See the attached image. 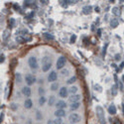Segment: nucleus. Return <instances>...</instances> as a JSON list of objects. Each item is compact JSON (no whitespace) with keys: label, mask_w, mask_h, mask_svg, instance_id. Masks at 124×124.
Masks as SVG:
<instances>
[{"label":"nucleus","mask_w":124,"mask_h":124,"mask_svg":"<svg viewBox=\"0 0 124 124\" xmlns=\"http://www.w3.org/2000/svg\"><path fill=\"white\" fill-rule=\"evenodd\" d=\"M79 105H80V103L79 102H75V103H71V105H70V110L71 111H74V110H77L78 108H79Z\"/></svg>","instance_id":"obj_19"},{"label":"nucleus","mask_w":124,"mask_h":124,"mask_svg":"<svg viewBox=\"0 0 124 124\" xmlns=\"http://www.w3.org/2000/svg\"><path fill=\"white\" fill-rule=\"evenodd\" d=\"M91 10H92V7L90 5H86V6H85L84 8H82V13L85 14V15H88V14H90Z\"/></svg>","instance_id":"obj_13"},{"label":"nucleus","mask_w":124,"mask_h":124,"mask_svg":"<svg viewBox=\"0 0 124 124\" xmlns=\"http://www.w3.org/2000/svg\"><path fill=\"white\" fill-rule=\"evenodd\" d=\"M68 92H69V89H68L66 86H63V87H62V88L60 89L59 94H60V96H61V97L66 98V97L68 96Z\"/></svg>","instance_id":"obj_7"},{"label":"nucleus","mask_w":124,"mask_h":124,"mask_svg":"<svg viewBox=\"0 0 124 124\" xmlns=\"http://www.w3.org/2000/svg\"><path fill=\"white\" fill-rule=\"evenodd\" d=\"M94 11H95L96 13H99V12H100V8H99L98 6H96V7H94Z\"/></svg>","instance_id":"obj_41"},{"label":"nucleus","mask_w":124,"mask_h":124,"mask_svg":"<svg viewBox=\"0 0 124 124\" xmlns=\"http://www.w3.org/2000/svg\"><path fill=\"white\" fill-rule=\"evenodd\" d=\"M55 102H56V98H55V96H54V95L50 96V98H49V100H48V103H49V105H50V106L54 105V104H55Z\"/></svg>","instance_id":"obj_21"},{"label":"nucleus","mask_w":124,"mask_h":124,"mask_svg":"<svg viewBox=\"0 0 124 124\" xmlns=\"http://www.w3.org/2000/svg\"><path fill=\"white\" fill-rule=\"evenodd\" d=\"M77 91H78V87L77 86H70V89H69V92H70V93H71V95L76 94Z\"/></svg>","instance_id":"obj_24"},{"label":"nucleus","mask_w":124,"mask_h":124,"mask_svg":"<svg viewBox=\"0 0 124 124\" xmlns=\"http://www.w3.org/2000/svg\"><path fill=\"white\" fill-rule=\"evenodd\" d=\"M69 74V70H62V75L67 76Z\"/></svg>","instance_id":"obj_37"},{"label":"nucleus","mask_w":124,"mask_h":124,"mask_svg":"<svg viewBox=\"0 0 124 124\" xmlns=\"http://www.w3.org/2000/svg\"><path fill=\"white\" fill-rule=\"evenodd\" d=\"M43 37H44V39H46V40H48V41H53L54 39H55V37L52 35V34H50V33H44L43 34Z\"/></svg>","instance_id":"obj_18"},{"label":"nucleus","mask_w":124,"mask_h":124,"mask_svg":"<svg viewBox=\"0 0 124 124\" xmlns=\"http://www.w3.org/2000/svg\"><path fill=\"white\" fill-rule=\"evenodd\" d=\"M15 23H16V21H15L14 18H10L9 19V27L10 28H14L15 27Z\"/></svg>","instance_id":"obj_25"},{"label":"nucleus","mask_w":124,"mask_h":124,"mask_svg":"<svg viewBox=\"0 0 124 124\" xmlns=\"http://www.w3.org/2000/svg\"><path fill=\"white\" fill-rule=\"evenodd\" d=\"M56 106H57V109H64V108L67 107V103H66V101H64V100H59V101L57 102Z\"/></svg>","instance_id":"obj_10"},{"label":"nucleus","mask_w":124,"mask_h":124,"mask_svg":"<svg viewBox=\"0 0 124 124\" xmlns=\"http://www.w3.org/2000/svg\"><path fill=\"white\" fill-rule=\"evenodd\" d=\"M80 95L79 94H73V95H70L69 97V100L71 102V103H75V102H79L80 100Z\"/></svg>","instance_id":"obj_9"},{"label":"nucleus","mask_w":124,"mask_h":124,"mask_svg":"<svg viewBox=\"0 0 124 124\" xmlns=\"http://www.w3.org/2000/svg\"><path fill=\"white\" fill-rule=\"evenodd\" d=\"M97 33H98V36H100V33H101V30H100V29H98V31H97Z\"/></svg>","instance_id":"obj_49"},{"label":"nucleus","mask_w":124,"mask_h":124,"mask_svg":"<svg viewBox=\"0 0 124 124\" xmlns=\"http://www.w3.org/2000/svg\"><path fill=\"white\" fill-rule=\"evenodd\" d=\"M58 88H59V84L58 82H53L52 85H51V89L52 90H57Z\"/></svg>","instance_id":"obj_28"},{"label":"nucleus","mask_w":124,"mask_h":124,"mask_svg":"<svg viewBox=\"0 0 124 124\" xmlns=\"http://www.w3.org/2000/svg\"><path fill=\"white\" fill-rule=\"evenodd\" d=\"M70 124H73V123H70Z\"/></svg>","instance_id":"obj_51"},{"label":"nucleus","mask_w":124,"mask_h":124,"mask_svg":"<svg viewBox=\"0 0 124 124\" xmlns=\"http://www.w3.org/2000/svg\"><path fill=\"white\" fill-rule=\"evenodd\" d=\"M36 115H37V119H38V120H41V119H42V115H41V112H40V111H37Z\"/></svg>","instance_id":"obj_36"},{"label":"nucleus","mask_w":124,"mask_h":124,"mask_svg":"<svg viewBox=\"0 0 124 124\" xmlns=\"http://www.w3.org/2000/svg\"><path fill=\"white\" fill-rule=\"evenodd\" d=\"M80 116L78 114V113H71V114L70 115L69 117V120L70 121V123H73V124H76V123H78L80 121Z\"/></svg>","instance_id":"obj_4"},{"label":"nucleus","mask_w":124,"mask_h":124,"mask_svg":"<svg viewBox=\"0 0 124 124\" xmlns=\"http://www.w3.org/2000/svg\"><path fill=\"white\" fill-rule=\"evenodd\" d=\"M121 79H122V82H123V84H124V75L122 76V78H121Z\"/></svg>","instance_id":"obj_50"},{"label":"nucleus","mask_w":124,"mask_h":124,"mask_svg":"<svg viewBox=\"0 0 124 124\" xmlns=\"http://www.w3.org/2000/svg\"><path fill=\"white\" fill-rule=\"evenodd\" d=\"M51 63V59H50V57H44L43 59H42V65H46V64H50Z\"/></svg>","instance_id":"obj_23"},{"label":"nucleus","mask_w":124,"mask_h":124,"mask_svg":"<svg viewBox=\"0 0 124 124\" xmlns=\"http://www.w3.org/2000/svg\"><path fill=\"white\" fill-rule=\"evenodd\" d=\"M94 88L95 90H98V91H101V87L98 85H94Z\"/></svg>","instance_id":"obj_38"},{"label":"nucleus","mask_w":124,"mask_h":124,"mask_svg":"<svg viewBox=\"0 0 124 124\" xmlns=\"http://www.w3.org/2000/svg\"><path fill=\"white\" fill-rule=\"evenodd\" d=\"M13 8L16 10V11H18V10H20V7H19V5H18V4H14V5H13Z\"/></svg>","instance_id":"obj_39"},{"label":"nucleus","mask_w":124,"mask_h":124,"mask_svg":"<svg viewBox=\"0 0 124 124\" xmlns=\"http://www.w3.org/2000/svg\"><path fill=\"white\" fill-rule=\"evenodd\" d=\"M57 78H58V75H57L56 71H54V70L51 71V73L49 74V76H48V80L51 81V82H56Z\"/></svg>","instance_id":"obj_6"},{"label":"nucleus","mask_w":124,"mask_h":124,"mask_svg":"<svg viewBox=\"0 0 124 124\" xmlns=\"http://www.w3.org/2000/svg\"><path fill=\"white\" fill-rule=\"evenodd\" d=\"M47 124H55V123H54V121H53V120H49Z\"/></svg>","instance_id":"obj_47"},{"label":"nucleus","mask_w":124,"mask_h":124,"mask_svg":"<svg viewBox=\"0 0 124 124\" xmlns=\"http://www.w3.org/2000/svg\"><path fill=\"white\" fill-rule=\"evenodd\" d=\"M4 61H5V56L3 55V54H1L0 55V63H4Z\"/></svg>","instance_id":"obj_35"},{"label":"nucleus","mask_w":124,"mask_h":124,"mask_svg":"<svg viewBox=\"0 0 124 124\" xmlns=\"http://www.w3.org/2000/svg\"><path fill=\"white\" fill-rule=\"evenodd\" d=\"M95 111H96V116L98 118V121L100 124H106V120H105V115H104V110L103 108L99 105H97L95 107Z\"/></svg>","instance_id":"obj_1"},{"label":"nucleus","mask_w":124,"mask_h":124,"mask_svg":"<svg viewBox=\"0 0 124 124\" xmlns=\"http://www.w3.org/2000/svg\"><path fill=\"white\" fill-rule=\"evenodd\" d=\"M66 63H67V59L65 57H63V56L60 57L58 59V61H57V66H56L57 70H63L64 67L66 66Z\"/></svg>","instance_id":"obj_2"},{"label":"nucleus","mask_w":124,"mask_h":124,"mask_svg":"<svg viewBox=\"0 0 124 124\" xmlns=\"http://www.w3.org/2000/svg\"><path fill=\"white\" fill-rule=\"evenodd\" d=\"M45 92H46V90H45L44 88H42V87H40V88H39V93H40L41 96H44Z\"/></svg>","instance_id":"obj_32"},{"label":"nucleus","mask_w":124,"mask_h":124,"mask_svg":"<svg viewBox=\"0 0 124 124\" xmlns=\"http://www.w3.org/2000/svg\"><path fill=\"white\" fill-rule=\"evenodd\" d=\"M32 105H33V102H32V100H31L30 98H27V99L25 100V102H24V106H25V108L30 109L31 107H32Z\"/></svg>","instance_id":"obj_16"},{"label":"nucleus","mask_w":124,"mask_h":124,"mask_svg":"<svg viewBox=\"0 0 124 124\" xmlns=\"http://www.w3.org/2000/svg\"><path fill=\"white\" fill-rule=\"evenodd\" d=\"M15 78H16L17 82H21L22 81V77H21V74H20V73H17L15 75Z\"/></svg>","instance_id":"obj_29"},{"label":"nucleus","mask_w":124,"mask_h":124,"mask_svg":"<svg viewBox=\"0 0 124 124\" xmlns=\"http://www.w3.org/2000/svg\"><path fill=\"white\" fill-rule=\"evenodd\" d=\"M54 123H55V124H63V119L57 117V118L54 120Z\"/></svg>","instance_id":"obj_31"},{"label":"nucleus","mask_w":124,"mask_h":124,"mask_svg":"<svg viewBox=\"0 0 124 124\" xmlns=\"http://www.w3.org/2000/svg\"><path fill=\"white\" fill-rule=\"evenodd\" d=\"M119 88H120L121 90H123V82H122V81L119 82Z\"/></svg>","instance_id":"obj_44"},{"label":"nucleus","mask_w":124,"mask_h":124,"mask_svg":"<svg viewBox=\"0 0 124 124\" xmlns=\"http://www.w3.org/2000/svg\"><path fill=\"white\" fill-rule=\"evenodd\" d=\"M45 102H46V97L45 96H41L40 98H39V105H44L45 104Z\"/></svg>","instance_id":"obj_26"},{"label":"nucleus","mask_w":124,"mask_h":124,"mask_svg":"<svg viewBox=\"0 0 124 124\" xmlns=\"http://www.w3.org/2000/svg\"><path fill=\"white\" fill-rule=\"evenodd\" d=\"M49 1H48V0H43V1H41V3H43V4H47Z\"/></svg>","instance_id":"obj_46"},{"label":"nucleus","mask_w":124,"mask_h":124,"mask_svg":"<svg viewBox=\"0 0 124 124\" xmlns=\"http://www.w3.org/2000/svg\"><path fill=\"white\" fill-rule=\"evenodd\" d=\"M120 57H121L120 54H116V55H115V58H114L115 61H120Z\"/></svg>","instance_id":"obj_40"},{"label":"nucleus","mask_w":124,"mask_h":124,"mask_svg":"<svg viewBox=\"0 0 124 124\" xmlns=\"http://www.w3.org/2000/svg\"><path fill=\"white\" fill-rule=\"evenodd\" d=\"M111 12H112V14H114L115 16H121V10L118 7H113L112 10H111Z\"/></svg>","instance_id":"obj_17"},{"label":"nucleus","mask_w":124,"mask_h":124,"mask_svg":"<svg viewBox=\"0 0 124 124\" xmlns=\"http://www.w3.org/2000/svg\"><path fill=\"white\" fill-rule=\"evenodd\" d=\"M121 107H122V112H123V114H124V103H122V104H121Z\"/></svg>","instance_id":"obj_48"},{"label":"nucleus","mask_w":124,"mask_h":124,"mask_svg":"<svg viewBox=\"0 0 124 124\" xmlns=\"http://www.w3.org/2000/svg\"><path fill=\"white\" fill-rule=\"evenodd\" d=\"M16 42L19 43V44H24L26 42V40L23 37H21V36H17L16 37Z\"/></svg>","instance_id":"obj_22"},{"label":"nucleus","mask_w":124,"mask_h":124,"mask_svg":"<svg viewBox=\"0 0 124 124\" xmlns=\"http://www.w3.org/2000/svg\"><path fill=\"white\" fill-rule=\"evenodd\" d=\"M28 64H29L31 69L36 70L38 68V60H37V58L36 57H30L29 60H28Z\"/></svg>","instance_id":"obj_3"},{"label":"nucleus","mask_w":124,"mask_h":124,"mask_svg":"<svg viewBox=\"0 0 124 124\" xmlns=\"http://www.w3.org/2000/svg\"><path fill=\"white\" fill-rule=\"evenodd\" d=\"M118 25H119V21L116 18H113L110 20V27L111 28H116Z\"/></svg>","instance_id":"obj_14"},{"label":"nucleus","mask_w":124,"mask_h":124,"mask_svg":"<svg viewBox=\"0 0 124 124\" xmlns=\"http://www.w3.org/2000/svg\"><path fill=\"white\" fill-rule=\"evenodd\" d=\"M51 67H52V64H51V63H50V64L43 65V66H42V70L44 71V73H46V71H48V70L51 69Z\"/></svg>","instance_id":"obj_20"},{"label":"nucleus","mask_w":124,"mask_h":124,"mask_svg":"<svg viewBox=\"0 0 124 124\" xmlns=\"http://www.w3.org/2000/svg\"><path fill=\"white\" fill-rule=\"evenodd\" d=\"M22 93L26 96V97H30L31 96V93H32V90H31L30 86H24L22 88Z\"/></svg>","instance_id":"obj_8"},{"label":"nucleus","mask_w":124,"mask_h":124,"mask_svg":"<svg viewBox=\"0 0 124 124\" xmlns=\"http://www.w3.org/2000/svg\"><path fill=\"white\" fill-rule=\"evenodd\" d=\"M55 115L56 117H59V118H62L66 115V111L64 109H57L56 112H55Z\"/></svg>","instance_id":"obj_12"},{"label":"nucleus","mask_w":124,"mask_h":124,"mask_svg":"<svg viewBox=\"0 0 124 124\" xmlns=\"http://www.w3.org/2000/svg\"><path fill=\"white\" fill-rule=\"evenodd\" d=\"M77 40V35H73L70 37V43H75Z\"/></svg>","instance_id":"obj_34"},{"label":"nucleus","mask_w":124,"mask_h":124,"mask_svg":"<svg viewBox=\"0 0 124 124\" xmlns=\"http://www.w3.org/2000/svg\"><path fill=\"white\" fill-rule=\"evenodd\" d=\"M32 2H33V1H24V5H25V6H29Z\"/></svg>","instance_id":"obj_42"},{"label":"nucleus","mask_w":124,"mask_h":124,"mask_svg":"<svg viewBox=\"0 0 124 124\" xmlns=\"http://www.w3.org/2000/svg\"><path fill=\"white\" fill-rule=\"evenodd\" d=\"M111 93L112 95H116L118 93V84H114L111 86Z\"/></svg>","instance_id":"obj_15"},{"label":"nucleus","mask_w":124,"mask_h":124,"mask_svg":"<svg viewBox=\"0 0 124 124\" xmlns=\"http://www.w3.org/2000/svg\"><path fill=\"white\" fill-rule=\"evenodd\" d=\"M123 68H124V62H122V63L120 64V66H119V70H122Z\"/></svg>","instance_id":"obj_43"},{"label":"nucleus","mask_w":124,"mask_h":124,"mask_svg":"<svg viewBox=\"0 0 124 124\" xmlns=\"http://www.w3.org/2000/svg\"><path fill=\"white\" fill-rule=\"evenodd\" d=\"M25 80H26V84L28 85V86H30V85H32L34 82L36 81V78L34 76H32L31 74H29V75H27L25 77Z\"/></svg>","instance_id":"obj_5"},{"label":"nucleus","mask_w":124,"mask_h":124,"mask_svg":"<svg viewBox=\"0 0 124 124\" xmlns=\"http://www.w3.org/2000/svg\"><path fill=\"white\" fill-rule=\"evenodd\" d=\"M76 80H77V77L75 76V77H71L70 78H69L67 82H68V84H69V85H73V84H74V82H75Z\"/></svg>","instance_id":"obj_27"},{"label":"nucleus","mask_w":124,"mask_h":124,"mask_svg":"<svg viewBox=\"0 0 124 124\" xmlns=\"http://www.w3.org/2000/svg\"><path fill=\"white\" fill-rule=\"evenodd\" d=\"M116 112H117L116 106L112 103V104H110L109 107H108V113H109V114H111V115H115V114H116Z\"/></svg>","instance_id":"obj_11"},{"label":"nucleus","mask_w":124,"mask_h":124,"mask_svg":"<svg viewBox=\"0 0 124 124\" xmlns=\"http://www.w3.org/2000/svg\"><path fill=\"white\" fill-rule=\"evenodd\" d=\"M9 30H5L4 32H3V36H2V38H3V40H7V38L9 37Z\"/></svg>","instance_id":"obj_30"},{"label":"nucleus","mask_w":124,"mask_h":124,"mask_svg":"<svg viewBox=\"0 0 124 124\" xmlns=\"http://www.w3.org/2000/svg\"><path fill=\"white\" fill-rule=\"evenodd\" d=\"M10 107H11V109H12V110H16V109L18 108V105L16 104V103H12V104L10 105Z\"/></svg>","instance_id":"obj_33"},{"label":"nucleus","mask_w":124,"mask_h":124,"mask_svg":"<svg viewBox=\"0 0 124 124\" xmlns=\"http://www.w3.org/2000/svg\"><path fill=\"white\" fill-rule=\"evenodd\" d=\"M3 118H4V114H3V113H1V115H0V122L3 121Z\"/></svg>","instance_id":"obj_45"}]
</instances>
